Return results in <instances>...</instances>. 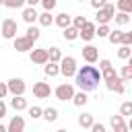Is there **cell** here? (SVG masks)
<instances>
[{
	"label": "cell",
	"mask_w": 132,
	"mask_h": 132,
	"mask_svg": "<svg viewBox=\"0 0 132 132\" xmlns=\"http://www.w3.org/2000/svg\"><path fill=\"white\" fill-rule=\"evenodd\" d=\"M25 4L27 6H35V4H39V0H25Z\"/></svg>",
	"instance_id": "obj_43"
},
{
	"label": "cell",
	"mask_w": 132,
	"mask_h": 132,
	"mask_svg": "<svg viewBox=\"0 0 132 132\" xmlns=\"http://www.w3.org/2000/svg\"><path fill=\"white\" fill-rule=\"evenodd\" d=\"M120 43H124V45H132V33L122 31V39H120Z\"/></svg>",
	"instance_id": "obj_38"
},
{
	"label": "cell",
	"mask_w": 132,
	"mask_h": 132,
	"mask_svg": "<svg viewBox=\"0 0 132 132\" xmlns=\"http://www.w3.org/2000/svg\"><path fill=\"white\" fill-rule=\"evenodd\" d=\"M80 2H82V0H80Z\"/></svg>",
	"instance_id": "obj_46"
},
{
	"label": "cell",
	"mask_w": 132,
	"mask_h": 132,
	"mask_svg": "<svg viewBox=\"0 0 132 132\" xmlns=\"http://www.w3.org/2000/svg\"><path fill=\"white\" fill-rule=\"evenodd\" d=\"M6 111H8V105L4 103V99H0V120L6 116Z\"/></svg>",
	"instance_id": "obj_40"
},
{
	"label": "cell",
	"mask_w": 132,
	"mask_h": 132,
	"mask_svg": "<svg viewBox=\"0 0 132 132\" xmlns=\"http://www.w3.org/2000/svg\"><path fill=\"white\" fill-rule=\"evenodd\" d=\"M78 37L82 39V41H91L93 37H95V23H91V21H87L80 29H78Z\"/></svg>",
	"instance_id": "obj_11"
},
{
	"label": "cell",
	"mask_w": 132,
	"mask_h": 132,
	"mask_svg": "<svg viewBox=\"0 0 132 132\" xmlns=\"http://www.w3.org/2000/svg\"><path fill=\"white\" fill-rule=\"evenodd\" d=\"M116 8L122 12H132V0H116Z\"/></svg>",
	"instance_id": "obj_30"
},
{
	"label": "cell",
	"mask_w": 132,
	"mask_h": 132,
	"mask_svg": "<svg viewBox=\"0 0 132 132\" xmlns=\"http://www.w3.org/2000/svg\"><path fill=\"white\" fill-rule=\"evenodd\" d=\"M6 130H8V132H23V130H25V120H23V116H12L10 122H8V126H6Z\"/></svg>",
	"instance_id": "obj_14"
},
{
	"label": "cell",
	"mask_w": 132,
	"mask_h": 132,
	"mask_svg": "<svg viewBox=\"0 0 132 132\" xmlns=\"http://www.w3.org/2000/svg\"><path fill=\"white\" fill-rule=\"evenodd\" d=\"M109 33V23H103L99 27H95V37H107Z\"/></svg>",
	"instance_id": "obj_31"
},
{
	"label": "cell",
	"mask_w": 132,
	"mask_h": 132,
	"mask_svg": "<svg viewBox=\"0 0 132 132\" xmlns=\"http://www.w3.org/2000/svg\"><path fill=\"white\" fill-rule=\"evenodd\" d=\"M85 23H87V16H85V14H78V16H72V23H70V25L76 27V29H80Z\"/></svg>",
	"instance_id": "obj_36"
},
{
	"label": "cell",
	"mask_w": 132,
	"mask_h": 132,
	"mask_svg": "<svg viewBox=\"0 0 132 132\" xmlns=\"http://www.w3.org/2000/svg\"><path fill=\"white\" fill-rule=\"evenodd\" d=\"M33 39L27 37V35H19V37H12V47L16 52H31L33 50Z\"/></svg>",
	"instance_id": "obj_6"
},
{
	"label": "cell",
	"mask_w": 132,
	"mask_h": 132,
	"mask_svg": "<svg viewBox=\"0 0 132 132\" xmlns=\"http://www.w3.org/2000/svg\"><path fill=\"white\" fill-rule=\"evenodd\" d=\"M37 10H35V6H27V8H23V21L27 23V25H33V23H37Z\"/></svg>",
	"instance_id": "obj_15"
},
{
	"label": "cell",
	"mask_w": 132,
	"mask_h": 132,
	"mask_svg": "<svg viewBox=\"0 0 132 132\" xmlns=\"http://www.w3.org/2000/svg\"><path fill=\"white\" fill-rule=\"evenodd\" d=\"M93 122H95V120H93V113H80V116H78V126H80V128H91Z\"/></svg>",
	"instance_id": "obj_26"
},
{
	"label": "cell",
	"mask_w": 132,
	"mask_h": 132,
	"mask_svg": "<svg viewBox=\"0 0 132 132\" xmlns=\"http://www.w3.org/2000/svg\"><path fill=\"white\" fill-rule=\"evenodd\" d=\"M27 111H29V116H31L33 120H37V118H41V111H43V109H41L39 105H31V107L27 105Z\"/></svg>",
	"instance_id": "obj_34"
},
{
	"label": "cell",
	"mask_w": 132,
	"mask_h": 132,
	"mask_svg": "<svg viewBox=\"0 0 132 132\" xmlns=\"http://www.w3.org/2000/svg\"><path fill=\"white\" fill-rule=\"evenodd\" d=\"M4 6L6 8H23L25 6V0H4Z\"/></svg>",
	"instance_id": "obj_35"
},
{
	"label": "cell",
	"mask_w": 132,
	"mask_h": 132,
	"mask_svg": "<svg viewBox=\"0 0 132 132\" xmlns=\"http://www.w3.org/2000/svg\"><path fill=\"white\" fill-rule=\"evenodd\" d=\"M62 31H64L62 35H64V39H66V41H74V39L78 37V29H76V27H72V25H68V27H64Z\"/></svg>",
	"instance_id": "obj_23"
},
{
	"label": "cell",
	"mask_w": 132,
	"mask_h": 132,
	"mask_svg": "<svg viewBox=\"0 0 132 132\" xmlns=\"http://www.w3.org/2000/svg\"><path fill=\"white\" fill-rule=\"evenodd\" d=\"M132 56V47L130 45H124V43H120V50H118V58L120 60H128Z\"/></svg>",
	"instance_id": "obj_28"
},
{
	"label": "cell",
	"mask_w": 132,
	"mask_h": 132,
	"mask_svg": "<svg viewBox=\"0 0 132 132\" xmlns=\"http://www.w3.org/2000/svg\"><path fill=\"white\" fill-rule=\"evenodd\" d=\"M54 23H56L60 29H64V27H68V25L72 23V16H70L68 12H60V14L54 16Z\"/></svg>",
	"instance_id": "obj_17"
},
{
	"label": "cell",
	"mask_w": 132,
	"mask_h": 132,
	"mask_svg": "<svg viewBox=\"0 0 132 132\" xmlns=\"http://www.w3.org/2000/svg\"><path fill=\"white\" fill-rule=\"evenodd\" d=\"M70 101H72L76 107H82V105L89 101V97H87V91H78V93L74 91V95H72V99H70Z\"/></svg>",
	"instance_id": "obj_21"
},
{
	"label": "cell",
	"mask_w": 132,
	"mask_h": 132,
	"mask_svg": "<svg viewBox=\"0 0 132 132\" xmlns=\"http://www.w3.org/2000/svg\"><path fill=\"white\" fill-rule=\"evenodd\" d=\"M74 80H76V85H78L80 91L91 93V91H95V89L99 87V82H101V72H99L97 66L87 64V66L76 68V72H74Z\"/></svg>",
	"instance_id": "obj_1"
},
{
	"label": "cell",
	"mask_w": 132,
	"mask_h": 132,
	"mask_svg": "<svg viewBox=\"0 0 132 132\" xmlns=\"http://www.w3.org/2000/svg\"><path fill=\"white\" fill-rule=\"evenodd\" d=\"M126 62H128V64H126V66H122V72H120V78H122L124 82H130V80H132V60L128 58Z\"/></svg>",
	"instance_id": "obj_20"
},
{
	"label": "cell",
	"mask_w": 132,
	"mask_h": 132,
	"mask_svg": "<svg viewBox=\"0 0 132 132\" xmlns=\"http://www.w3.org/2000/svg\"><path fill=\"white\" fill-rule=\"evenodd\" d=\"M60 58H62V52H60V47H50L47 50V60L50 62H60Z\"/></svg>",
	"instance_id": "obj_29"
},
{
	"label": "cell",
	"mask_w": 132,
	"mask_h": 132,
	"mask_svg": "<svg viewBox=\"0 0 132 132\" xmlns=\"http://www.w3.org/2000/svg\"><path fill=\"white\" fill-rule=\"evenodd\" d=\"M33 95H35L37 99H47V97L52 95V87H50V82H43V80L35 82V85H33Z\"/></svg>",
	"instance_id": "obj_9"
},
{
	"label": "cell",
	"mask_w": 132,
	"mask_h": 132,
	"mask_svg": "<svg viewBox=\"0 0 132 132\" xmlns=\"http://www.w3.org/2000/svg\"><path fill=\"white\" fill-rule=\"evenodd\" d=\"M8 95V89H6V82H0V99H4Z\"/></svg>",
	"instance_id": "obj_42"
},
{
	"label": "cell",
	"mask_w": 132,
	"mask_h": 132,
	"mask_svg": "<svg viewBox=\"0 0 132 132\" xmlns=\"http://www.w3.org/2000/svg\"><path fill=\"white\" fill-rule=\"evenodd\" d=\"M39 4L43 6V10H54L56 4H58V0H39Z\"/></svg>",
	"instance_id": "obj_37"
},
{
	"label": "cell",
	"mask_w": 132,
	"mask_h": 132,
	"mask_svg": "<svg viewBox=\"0 0 132 132\" xmlns=\"http://www.w3.org/2000/svg\"><path fill=\"white\" fill-rule=\"evenodd\" d=\"M0 33H2L4 39H12V37H16V33H19V23H16L14 19H4L2 25H0Z\"/></svg>",
	"instance_id": "obj_4"
},
{
	"label": "cell",
	"mask_w": 132,
	"mask_h": 132,
	"mask_svg": "<svg viewBox=\"0 0 132 132\" xmlns=\"http://www.w3.org/2000/svg\"><path fill=\"white\" fill-rule=\"evenodd\" d=\"M105 87H107V91H111V93H118V95H124V93H126V82L120 78V74H116L113 78L105 80Z\"/></svg>",
	"instance_id": "obj_8"
},
{
	"label": "cell",
	"mask_w": 132,
	"mask_h": 132,
	"mask_svg": "<svg viewBox=\"0 0 132 132\" xmlns=\"http://www.w3.org/2000/svg\"><path fill=\"white\" fill-rule=\"evenodd\" d=\"M37 23H39L41 27H50V25L54 23V14H52V10H43L41 14H37Z\"/></svg>",
	"instance_id": "obj_19"
},
{
	"label": "cell",
	"mask_w": 132,
	"mask_h": 132,
	"mask_svg": "<svg viewBox=\"0 0 132 132\" xmlns=\"http://www.w3.org/2000/svg\"><path fill=\"white\" fill-rule=\"evenodd\" d=\"M107 39H109V43H113V45H120L122 31H120V29H109V33H107Z\"/></svg>",
	"instance_id": "obj_27"
},
{
	"label": "cell",
	"mask_w": 132,
	"mask_h": 132,
	"mask_svg": "<svg viewBox=\"0 0 132 132\" xmlns=\"http://www.w3.org/2000/svg\"><path fill=\"white\" fill-rule=\"evenodd\" d=\"M109 126L113 132H128V124L124 122V116H120V113L109 118Z\"/></svg>",
	"instance_id": "obj_13"
},
{
	"label": "cell",
	"mask_w": 132,
	"mask_h": 132,
	"mask_svg": "<svg viewBox=\"0 0 132 132\" xmlns=\"http://www.w3.org/2000/svg\"><path fill=\"white\" fill-rule=\"evenodd\" d=\"M105 2H107V0H91V6H93V8L97 10V8H101V6L105 4Z\"/></svg>",
	"instance_id": "obj_41"
},
{
	"label": "cell",
	"mask_w": 132,
	"mask_h": 132,
	"mask_svg": "<svg viewBox=\"0 0 132 132\" xmlns=\"http://www.w3.org/2000/svg\"><path fill=\"white\" fill-rule=\"evenodd\" d=\"M52 93L56 95V99H58V101H70V99H72V95H74V87H72L70 82H62V85H58Z\"/></svg>",
	"instance_id": "obj_5"
},
{
	"label": "cell",
	"mask_w": 132,
	"mask_h": 132,
	"mask_svg": "<svg viewBox=\"0 0 132 132\" xmlns=\"http://www.w3.org/2000/svg\"><path fill=\"white\" fill-rule=\"evenodd\" d=\"M39 27H35V25H29V29H27V37H31L33 41H37L39 39Z\"/></svg>",
	"instance_id": "obj_33"
},
{
	"label": "cell",
	"mask_w": 132,
	"mask_h": 132,
	"mask_svg": "<svg viewBox=\"0 0 132 132\" xmlns=\"http://www.w3.org/2000/svg\"><path fill=\"white\" fill-rule=\"evenodd\" d=\"M58 66H60V74L62 76H66V78H70V76H74V72H76V58H72V56H62L60 58V62H58Z\"/></svg>",
	"instance_id": "obj_2"
},
{
	"label": "cell",
	"mask_w": 132,
	"mask_h": 132,
	"mask_svg": "<svg viewBox=\"0 0 132 132\" xmlns=\"http://www.w3.org/2000/svg\"><path fill=\"white\" fill-rule=\"evenodd\" d=\"M89 130H93V132H105V126H103V124H95V122H93Z\"/></svg>",
	"instance_id": "obj_39"
},
{
	"label": "cell",
	"mask_w": 132,
	"mask_h": 132,
	"mask_svg": "<svg viewBox=\"0 0 132 132\" xmlns=\"http://www.w3.org/2000/svg\"><path fill=\"white\" fill-rule=\"evenodd\" d=\"M27 99H25V95H12V99H10V107L14 109V111H23V109H27Z\"/></svg>",
	"instance_id": "obj_16"
},
{
	"label": "cell",
	"mask_w": 132,
	"mask_h": 132,
	"mask_svg": "<svg viewBox=\"0 0 132 132\" xmlns=\"http://www.w3.org/2000/svg\"><path fill=\"white\" fill-rule=\"evenodd\" d=\"M99 72H101V80H109V78H113L118 72H116V68L109 64V66H105V68H99Z\"/></svg>",
	"instance_id": "obj_25"
},
{
	"label": "cell",
	"mask_w": 132,
	"mask_h": 132,
	"mask_svg": "<svg viewBox=\"0 0 132 132\" xmlns=\"http://www.w3.org/2000/svg\"><path fill=\"white\" fill-rule=\"evenodd\" d=\"M0 6H4V0H0Z\"/></svg>",
	"instance_id": "obj_45"
},
{
	"label": "cell",
	"mask_w": 132,
	"mask_h": 132,
	"mask_svg": "<svg viewBox=\"0 0 132 132\" xmlns=\"http://www.w3.org/2000/svg\"><path fill=\"white\" fill-rule=\"evenodd\" d=\"M0 132H6V126L4 124H0Z\"/></svg>",
	"instance_id": "obj_44"
},
{
	"label": "cell",
	"mask_w": 132,
	"mask_h": 132,
	"mask_svg": "<svg viewBox=\"0 0 132 132\" xmlns=\"http://www.w3.org/2000/svg\"><path fill=\"white\" fill-rule=\"evenodd\" d=\"M6 89H8V93L10 95H25V91H27V85H25V80L23 78H8L6 80Z\"/></svg>",
	"instance_id": "obj_7"
},
{
	"label": "cell",
	"mask_w": 132,
	"mask_h": 132,
	"mask_svg": "<svg viewBox=\"0 0 132 132\" xmlns=\"http://www.w3.org/2000/svg\"><path fill=\"white\" fill-rule=\"evenodd\" d=\"M43 72H45V76H50V78H52V76H58V74H60L58 62H50V60H47V62L43 64Z\"/></svg>",
	"instance_id": "obj_18"
},
{
	"label": "cell",
	"mask_w": 132,
	"mask_h": 132,
	"mask_svg": "<svg viewBox=\"0 0 132 132\" xmlns=\"http://www.w3.org/2000/svg\"><path fill=\"white\" fill-rule=\"evenodd\" d=\"M82 58H85L87 64H95V62L99 60V52H97V47L91 45V43H87V45L82 47Z\"/></svg>",
	"instance_id": "obj_12"
},
{
	"label": "cell",
	"mask_w": 132,
	"mask_h": 132,
	"mask_svg": "<svg viewBox=\"0 0 132 132\" xmlns=\"http://www.w3.org/2000/svg\"><path fill=\"white\" fill-rule=\"evenodd\" d=\"M29 60H31L33 64H39V66H43V64L47 62V50H45V47H35V50H31V54H29Z\"/></svg>",
	"instance_id": "obj_10"
},
{
	"label": "cell",
	"mask_w": 132,
	"mask_h": 132,
	"mask_svg": "<svg viewBox=\"0 0 132 132\" xmlns=\"http://www.w3.org/2000/svg\"><path fill=\"white\" fill-rule=\"evenodd\" d=\"M111 21H116V25H128L130 23V12H122V10H118L116 14H113V19Z\"/></svg>",
	"instance_id": "obj_22"
},
{
	"label": "cell",
	"mask_w": 132,
	"mask_h": 132,
	"mask_svg": "<svg viewBox=\"0 0 132 132\" xmlns=\"http://www.w3.org/2000/svg\"><path fill=\"white\" fill-rule=\"evenodd\" d=\"M120 116H124V118L132 116V101H124L120 105Z\"/></svg>",
	"instance_id": "obj_32"
},
{
	"label": "cell",
	"mask_w": 132,
	"mask_h": 132,
	"mask_svg": "<svg viewBox=\"0 0 132 132\" xmlns=\"http://www.w3.org/2000/svg\"><path fill=\"white\" fill-rule=\"evenodd\" d=\"M113 14H116V6H113L111 2H105L101 8H97L95 21H97L99 25H103V23H109V21L113 19Z\"/></svg>",
	"instance_id": "obj_3"
},
{
	"label": "cell",
	"mask_w": 132,
	"mask_h": 132,
	"mask_svg": "<svg viewBox=\"0 0 132 132\" xmlns=\"http://www.w3.org/2000/svg\"><path fill=\"white\" fill-rule=\"evenodd\" d=\"M41 118H43L45 122H56V120H58V109H56V107H45V109L41 111Z\"/></svg>",
	"instance_id": "obj_24"
}]
</instances>
